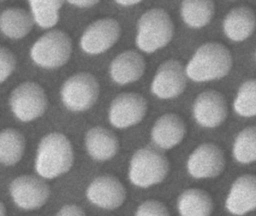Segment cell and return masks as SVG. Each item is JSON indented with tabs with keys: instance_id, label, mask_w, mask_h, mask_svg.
I'll return each mask as SVG.
<instances>
[{
	"instance_id": "obj_12",
	"label": "cell",
	"mask_w": 256,
	"mask_h": 216,
	"mask_svg": "<svg viewBox=\"0 0 256 216\" xmlns=\"http://www.w3.org/2000/svg\"><path fill=\"white\" fill-rule=\"evenodd\" d=\"M120 34L118 21L112 18L100 20L91 24L84 33L80 46L89 54H100L112 48Z\"/></svg>"
},
{
	"instance_id": "obj_8",
	"label": "cell",
	"mask_w": 256,
	"mask_h": 216,
	"mask_svg": "<svg viewBox=\"0 0 256 216\" xmlns=\"http://www.w3.org/2000/svg\"><path fill=\"white\" fill-rule=\"evenodd\" d=\"M146 109L148 104L143 96L137 93H122L112 102L109 120L115 127L125 128L140 122Z\"/></svg>"
},
{
	"instance_id": "obj_22",
	"label": "cell",
	"mask_w": 256,
	"mask_h": 216,
	"mask_svg": "<svg viewBox=\"0 0 256 216\" xmlns=\"http://www.w3.org/2000/svg\"><path fill=\"white\" fill-rule=\"evenodd\" d=\"M214 8L212 0H184L181 4V16L191 28H202L210 22Z\"/></svg>"
},
{
	"instance_id": "obj_2",
	"label": "cell",
	"mask_w": 256,
	"mask_h": 216,
	"mask_svg": "<svg viewBox=\"0 0 256 216\" xmlns=\"http://www.w3.org/2000/svg\"><path fill=\"white\" fill-rule=\"evenodd\" d=\"M73 160L72 146L68 138L60 133L49 134L38 146L36 170L44 178H54L68 172Z\"/></svg>"
},
{
	"instance_id": "obj_31",
	"label": "cell",
	"mask_w": 256,
	"mask_h": 216,
	"mask_svg": "<svg viewBox=\"0 0 256 216\" xmlns=\"http://www.w3.org/2000/svg\"><path fill=\"white\" fill-rule=\"evenodd\" d=\"M115 1L119 3L120 4H122V6H130L137 4V3L142 2V0H115Z\"/></svg>"
},
{
	"instance_id": "obj_16",
	"label": "cell",
	"mask_w": 256,
	"mask_h": 216,
	"mask_svg": "<svg viewBox=\"0 0 256 216\" xmlns=\"http://www.w3.org/2000/svg\"><path fill=\"white\" fill-rule=\"evenodd\" d=\"M186 124L176 114H167L158 118L152 129L154 144L163 150H169L178 145L185 136Z\"/></svg>"
},
{
	"instance_id": "obj_17",
	"label": "cell",
	"mask_w": 256,
	"mask_h": 216,
	"mask_svg": "<svg viewBox=\"0 0 256 216\" xmlns=\"http://www.w3.org/2000/svg\"><path fill=\"white\" fill-rule=\"evenodd\" d=\"M145 61L136 51L122 52L112 62L110 74L112 80L120 85L137 81L144 73Z\"/></svg>"
},
{
	"instance_id": "obj_30",
	"label": "cell",
	"mask_w": 256,
	"mask_h": 216,
	"mask_svg": "<svg viewBox=\"0 0 256 216\" xmlns=\"http://www.w3.org/2000/svg\"><path fill=\"white\" fill-rule=\"evenodd\" d=\"M68 2L80 8L92 7L100 0H67Z\"/></svg>"
},
{
	"instance_id": "obj_15",
	"label": "cell",
	"mask_w": 256,
	"mask_h": 216,
	"mask_svg": "<svg viewBox=\"0 0 256 216\" xmlns=\"http://www.w3.org/2000/svg\"><path fill=\"white\" fill-rule=\"evenodd\" d=\"M232 214H244L256 208V176L244 175L232 184L226 202Z\"/></svg>"
},
{
	"instance_id": "obj_18",
	"label": "cell",
	"mask_w": 256,
	"mask_h": 216,
	"mask_svg": "<svg viewBox=\"0 0 256 216\" xmlns=\"http://www.w3.org/2000/svg\"><path fill=\"white\" fill-rule=\"evenodd\" d=\"M256 28V15L251 8L246 6L232 9L223 22L224 34L234 42H242L248 38Z\"/></svg>"
},
{
	"instance_id": "obj_25",
	"label": "cell",
	"mask_w": 256,
	"mask_h": 216,
	"mask_svg": "<svg viewBox=\"0 0 256 216\" xmlns=\"http://www.w3.org/2000/svg\"><path fill=\"white\" fill-rule=\"evenodd\" d=\"M233 154L241 164L256 162V126L246 128L240 132L234 144Z\"/></svg>"
},
{
	"instance_id": "obj_21",
	"label": "cell",
	"mask_w": 256,
	"mask_h": 216,
	"mask_svg": "<svg viewBox=\"0 0 256 216\" xmlns=\"http://www.w3.org/2000/svg\"><path fill=\"white\" fill-rule=\"evenodd\" d=\"M34 20V16L23 9H6L1 16V30L8 38H22L32 30Z\"/></svg>"
},
{
	"instance_id": "obj_32",
	"label": "cell",
	"mask_w": 256,
	"mask_h": 216,
	"mask_svg": "<svg viewBox=\"0 0 256 216\" xmlns=\"http://www.w3.org/2000/svg\"><path fill=\"white\" fill-rule=\"evenodd\" d=\"M6 210L5 206H4V204H1V208H0V214L1 216H5L6 214Z\"/></svg>"
},
{
	"instance_id": "obj_27",
	"label": "cell",
	"mask_w": 256,
	"mask_h": 216,
	"mask_svg": "<svg viewBox=\"0 0 256 216\" xmlns=\"http://www.w3.org/2000/svg\"><path fill=\"white\" fill-rule=\"evenodd\" d=\"M168 210L167 207L156 200H148L143 202L138 208L136 216H169Z\"/></svg>"
},
{
	"instance_id": "obj_14",
	"label": "cell",
	"mask_w": 256,
	"mask_h": 216,
	"mask_svg": "<svg viewBox=\"0 0 256 216\" xmlns=\"http://www.w3.org/2000/svg\"><path fill=\"white\" fill-rule=\"evenodd\" d=\"M86 196L97 206L112 210L124 204L126 190L118 178L112 176H102L90 184Z\"/></svg>"
},
{
	"instance_id": "obj_11",
	"label": "cell",
	"mask_w": 256,
	"mask_h": 216,
	"mask_svg": "<svg viewBox=\"0 0 256 216\" xmlns=\"http://www.w3.org/2000/svg\"><path fill=\"white\" fill-rule=\"evenodd\" d=\"M186 76V72L179 61L168 60L158 68L151 91L160 98L176 97L185 90Z\"/></svg>"
},
{
	"instance_id": "obj_20",
	"label": "cell",
	"mask_w": 256,
	"mask_h": 216,
	"mask_svg": "<svg viewBox=\"0 0 256 216\" xmlns=\"http://www.w3.org/2000/svg\"><path fill=\"white\" fill-rule=\"evenodd\" d=\"M180 214L185 216H208L214 210V202L209 194L202 189L185 190L178 198Z\"/></svg>"
},
{
	"instance_id": "obj_7",
	"label": "cell",
	"mask_w": 256,
	"mask_h": 216,
	"mask_svg": "<svg viewBox=\"0 0 256 216\" xmlns=\"http://www.w3.org/2000/svg\"><path fill=\"white\" fill-rule=\"evenodd\" d=\"M10 104L12 110L20 121H32L46 111L47 96L38 84L24 82L12 93Z\"/></svg>"
},
{
	"instance_id": "obj_33",
	"label": "cell",
	"mask_w": 256,
	"mask_h": 216,
	"mask_svg": "<svg viewBox=\"0 0 256 216\" xmlns=\"http://www.w3.org/2000/svg\"></svg>"
},
{
	"instance_id": "obj_34",
	"label": "cell",
	"mask_w": 256,
	"mask_h": 216,
	"mask_svg": "<svg viewBox=\"0 0 256 216\" xmlns=\"http://www.w3.org/2000/svg\"><path fill=\"white\" fill-rule=\"evenodd\" d=\"M2 1H4V0H2Z\"/></svg>"
},
{
	"instance_id": "obj_13",
	"label": "cell",
	"mask_w": 256,
	"mask_h": 216,
	"mask_svg": "<svg viewBox=\"0 0 256 216\" xmlns=\"http://www.w3.org/2000/svg\"><path fill=\"white\" fill-rule=\"evenodd\" d=\"M193 114L196 122L206 128H216L226 120L228 106L221 93L208 90L200 93L194 100Z\"/></svg>"
},
{
	"instance_id": "obj_10",
	"label": "cell",
	"mask_w": 256,
	"mask_h": 216,
	"mask_svg": "<svg viewBox=\"0 0 256 216\" xmlns=\"http://www.w3.org/2000/svg\"><path fill=\"white\" fill-rule=\"evenodd\" d=\"M223 152L214 144H203L192 153L187 162V168L196 178L218 176L224 168Z\"/></svg>"
},
{
	"instance_id": "obj_19",
	"label": "cell",
	"mask_w": 256,
	"mask_h": 216,
	"mask_svg": "<svg viewBox=\"0 0 256 216\" xmlns=\"http://www.w3.org/2000/svg\"><path fill=\"white\" fill-rule=\"evenodd\" d=\"M86 146L92 158L104 162L112 158L116 154L119 141L110 130L102 127H95L86 134Z\"/></svg>"
},
{
	"instance_id": "obj_3",
	"label": "cell",
	"mask_w": 256,
	"mask_h": 216,
	"mask_svg": "<svg viewBox=\"0 0 256 216\" xmlns=\"http://www.w3.org/2000/svg\"><path fill=\"white\" fill-rule=\"evenodd\" d=\"M174 30L173 22L166 10L152 9L139 20L136 44L144 52H155L170 42Z\"/></svg>"
},
{
	"instance_id": "obj_5",
	"label": "cell",
	"mask_w": 256,
	"mask_h": 216,
	"mask_svg": "<svg viewBox=\"0 0 256 216\" xmlns=\"http://www.w3.org/2000/svg\"><path fill=\"white\" fill-rule=\"evenodd\" d=\"M72 52V42L68 34L53 30L40 38L31 50V57L44 68H56L68 62Z\"/></svg>"
},
{
	"instance_id": "obj_4",
	"label": "cell",
	"mask_w": 256,
	"mask_h": 216,
	"mask_svg": "<svg viewBox=\"0 0 256 216\" xmlns=\"http://www.w3.org/2000/svg\"><path fill=\"white\" fill-rule=\"evenodd\" d=\"M169 162L160 150L146 146L138 150L130 168V178L134 186L148 188L162 182L167 176Z\"/></svg>"
},
{
	"instance_id": "obj_28",
	"label": "cell",
	"mask_w": 256,
	"mask_h": 216,
	"mask_svg": "<svg viewBox=\"0 0 256 216\" xmlns=\"http://www.w3.org/2000/svg\"><path fill=\"white\" fill-rule=\"evenodd\" d=\"M1 82H4L16 68V60L12 52L6 48H1Z\"/></svg>"
},
{
	"instance_id": "obj_23",
	"label": "cell",
	"mask_w": 256,
	"mask_h": 216,
	"mask_svg": "<svg viewBox=\"0 0 256 216\" xmlns=\"http://www.w3.org/2000/svg\"><path fill=\"white\" fill-rule=\"evenodd\" d=\"M24 148V136L20 132L12 128L2 130L0 136V159L2 164H16L23 156Z\"/></svg>"
},
{
	"instance_id": "obj_9",
	"label": "cell",
	"mask_w": 256,
	"mask_h": 216,
	"mask_svg": "<svg viewBox=\"0 0 256 216\" xmlns=\"http://www.w3.org/2000/svg\"><path fill=\"white\" fill-rule=\"evenodd\" d=\"M10 192L16 205L26 210L42 206L50 195L48 186L32 176L18 177L10 186Z\"/></svg>"
},
{
	"instance_id": "obj_29",
	"label": "cell",
	"mask_w": 256,
	"mask_h": 216,
	"mask_svg": "<svg viewBox=\"0 0 256 216\" xmlns=\"http://www.w3.org/2000/svg\"><path fill=\"white\" fill-rule=\"evenodd\" d=\"M84 212L83 211L80 207L76 205H66L64 206L59 212L58 216H84Z\"/></svg>"
},
{
	"instance_id": "obj_1",
	"label": "cell",
	"mask_w": 256,
	"mask_h": 216,
	"mask_svg": "<svg viewBox=\"0 0 256 216\" xmlns=\"http://www.w3.org/2000/svg\"><path fill=\"white\" fill-rule=\"evenodd\" d=\"M232 57L221 44L210 42L202 45L187 64V76L196 82H205L224 78L230 72Z\"/></svg>"
},
{
	"instance_id": "obj_24",
	"label": "cell",
	"mask_w": 256,
	"mask_h": 216,
	"mask_svg": "<svg viewBox=\"0 0 256 216\" xmlns=\"http://www.w3.org/2000/svg\"><path fill=\"white\" fill-rule=\"evenodd\" d=\"M64 0H29L32 16L42 28H50L59 20V10Z\"/></svg>"
},
{
	"instance_id": "obj_26",
	"label": "cell",
	"mask_w": 256,
	"mask_h": 216,
	"mask_svg": "<svg viewBox=\"0 0 256 216\" xmlns=\"http://www.w3.org/2000/svg\"><path fill=\"white\" fill-rule=\"evenodd\" d=\"M234 108L241 116H256V79L248 80L241 85L234 103Z\"/></svg>"
},
{
	"instance_id": "obj_6",
	"label": "cell",
	"mask_w": 256,
	"mask_h": 216,
	"mask_svg": "<svg viewBox=\"0 0 256 216\" xmlns=\"http://www.w3.org/2000/svg\"><path fill=\"white\" fill-rule=\"evenodd\" d=\"M100 94V84L94 75L80 73L70 78L61 90L62 102L68 110L80 112L94 106Z\"/></svg>"
}]
</instances>
